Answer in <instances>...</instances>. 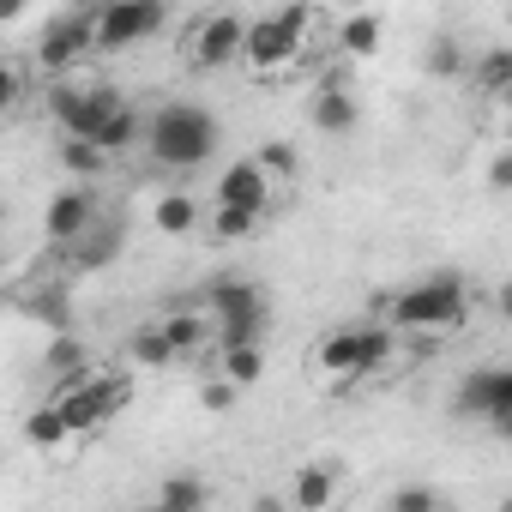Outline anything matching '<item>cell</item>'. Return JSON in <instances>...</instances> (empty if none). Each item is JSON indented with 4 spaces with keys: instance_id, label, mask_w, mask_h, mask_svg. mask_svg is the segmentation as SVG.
I'll use <instances>...</instances> for the list:
<instances>
[{
    "instance_id": "1",
    "label": "cell",
    "mask_w": 512,
    "mask_h": 512,
    "mask_svg": "<svg viewBox=\"0 0 512 512\" xmlns=\"http://www.w3.org/2000/svg\"><path fill=\"white\" fill-rule=\"evenodd\" d=\"M145 139H151V157L163 169H199L217 151V121L199 103H163L145 121Z\"/></svg>"
},
{
    "instance_id": "2",
    "label": "cell",
    "mask_w": 512,
    "mask_h": 512,
    "mask_svg": "<svg viewBox=\"0 0 512 512\" xmlns=\"http://www.w3.org/2000/svg\"><path fill=\"white\" fill-rule=\"evenodd\" d=\"M470 314V296L452 272L428 278V284H410L404 296H392V326L398 332H446Z\"/></svg>"
},
{
    "instance_id": "3",
    "label": "cell",
    "mask_w": 512,
    "mask_h": 512,
    "mask_svg": "<svg viewBox=\"0 0 512 512\" xmlns=\"http://www.w3.org/2000/svg\"><path fill=\"white\" fill-rule=\"evenodd\" d=\"M308 25H314V13L302 7V0H290L284 13L253 19V25H247V37H241L247 67H253V73H278V67H290V61L302 55V43H308Z\"/></svg>"
},
{
    "instance_id": "4",
    "label": "cell",
    "mask_w": 512,
    "mask_h": 512,
    "mask_svg": "<svg viewBox=\"0 0 512 512\" xmlns=\"http://www.w3.org/2000/svg\"><path fill=\"white\" fill-rule=\"evenodd\" d=\"M163 19H169L163 0H109V7L91 19V49L121 55V49H133V43L157 37V31H163Z\"/></svg>"
},
{
    "instance_id": "5",
    "label": "cell",
    "mask_w": 512,
    "mask_h": 512,
    "mask_svg": "<svg viewBox=\"0 0 512 512\" xmlns=\"http://www.w3.org/2000/svg\"><path fill=\"white\" fill-rule=\"evenodd\" d=\"M127 398H133V380H127V374H115V380H91V374H79V380L55 398V410H61L67 434H91V428H103Z\"/></svg>"
},
{
    "instance_id": "6",
    "label": "cell",
    "mask_w": 512,
    "mask_h": 512,
    "mask_svg": "<svg viewBox=\"0 0 512 512\" xmlns=\"http://www.w3.org/2000/svg\"><path fill=\"white\" fill-rule=\"evenodd\" d=\"M392 356V332H368V326H344V332H332L326 344H320V368L326 374H368V368H380Z\"/></svg>"
},
{
    "instance_id": "7",
    "label": "cell",
    "mask_w": 512,
    "mask_h": 512,
    "mask_svg": "<svg viewBox=\"0 0 512 512\" xmlns=\"http://www.w3.org/2000/svg\"><path fill=\"white\" fill-rule=\"evenodd\" d=\"M458 410L482 416L494 434H512V368H476V374H464Z\"/></svg>"
},
{
    "instance_id": "8",
    "label": "cell",
    "mask_w": 512,
    "mask_h": 512,
    "mask_svg": "<svg viewBox=\"0 0 512 512\" xmlns=\"http://www.w3.org/2000/svg\"><path fill=\"white\" fill-rule=\"evenodd\" d=\"M211 308H217V326H223V344H247L266 332V296L241 284V278H223L211 290Z\"/></svg>"
},
{
    "instance_id": "9",
    "label": "cell",
    "mask_w": 512,
    "mask_h": 512,
    "mask_svg": "<svg viewBox=\"0 0 512 512\" xmlns=\"http://www.w3.org/2000/svg\"><path fill=\"white\" fill-rule=\"evenodd\" d=\"M85 55H91V13H79V19L67 13L37 37V67L43 73H73Z\"/></svg>"
},
{
    "instance_id": "10",
    "label": "cell",
    "mask_w": 512,
    "mask_h": 512,
    "mask_svg": "<svg viewBox=\"0 0 512 512\" xmlns=\"http://www.w3.org/2000/svg\"><path fill=\"white\" fill-rule=\"evenodd\" d=\"M241 37H247V19H235V13L199 19V25H193V67H205V73L229 67V61L241 55Z\"/></svg>"
},
{
    "instance_id": "11",
    "label": "cell",
    "mask_w": 512,
    "mask_h": 512,
    "mask_svg": "<svg viewBox=\"0 0 512 512\" xmlns=\"http://www.w3.org/2000/svg\"><path fill=\"white\" fill-rule=\"evenodd\" d=\"M97 223V199L85 193V187H61L55 199H49V211H43V229H49V241H73V235H85Z\"/></svg>"
},
{
    "instance_id": "12",
    "label": "cell",
    "mask_w": 512,
    "mask_h": 512,
    "mask_svg": "<svg viewBox=\"0 0 512 512\" xmlns=\"http://www.w3.org/2000/svg\"><path fill=\"white\" fill-rule=\"evenodd\" d=\"M266 199H272V175L253 163V157H241V163H229L223 175H217V205H247V211H266Z\"/></svg>"
},
{
    "instance_id": "13",
    "label": "cell",
    "mask_w": 512,
    "mask_h": 512,
    "mask_svg": "<svg viewBox=\"0 0 512 512\" xmlns=\"http://www.w3.org/2000/svg\"><path fill=\"white\" fill-rule=\"evenodd\" d=\"M217 374L241 392V386H260V374H266V350H260V338H247V344H223L217 350Z\"/></svg>"
},
{
    "instance_id": "14",
    "label": "cell",
    "mask_w": 512,
    "mask_h": 512,
    "mask_svg": "<svg viewBox=\"0 0 512 512\" xmlns=\"http://www.w3.org/2000/svg\"><path fill=\"white\" fill-rule=\"evenodd\" d=\"M290 500H296L302 512H326V506L338 500V470H332V464H302Z\"/></svg>"
},
{
    "instance_id": "15",
    "label": "cell",
    "mask_w": 512,
    "mask_h": 512,
    "mask_svg": "<svg viewBox=\"0 0 512 512\" xmlns=\"http://www.w3.org/2000/svg\"><path fill=\"white\" fill-rule=\"evenodd\" d=\"M314 127H320V133H350V127H356V97H350L338 79L314 97Z\"/></svg>"
},
{
    "instance_id": "16",
    "label": "cell",
    "mask_w": 512,
    "mask_h": 512,
    "mask_svg": "<svg viewBox=\"0 0 512 512\" xmlns=\"http://www.w3.org/2000/svg\"><path fill=\"white\" fill-rule=\"evenodd\" d=\"M127 362H133V368H169V362H175V344H169L163 320H151V326H139V332L127 338Z\"/></svg>"
},
{
    "instance_id": "17",
    "label": "cell",
    "mask_w": 512,
    "mask_h": 512,
    "mask_svg": "<svg viewBox=\"0 0 512 512\" xmlns=\"http://www.w3.org/2000/svg\"><path fill=\"white\" fill-rule=\"evenodd\" d=\"M338 43H344V55H356V61H368L374 49H380V13H368V7H356L344 25H338Z\"/></svg>"
},
{
    "instance_id": "18",
    "label": "cell",
    "mask_w": 512,
    "mask_h": 512,
    "mask_svg": "<svg viewBox=\"0 0 512 512\" xmlns=\"http://www.w3.org/2000/svg\"><path fill=\"white\" fill-rule=\"evenodd\" d=\"M139 133H145V121H139V109H133V103H121V109H115V115H109V121L97 127V139H91V145L115 157V151H127V145H133Z\"/></svg>"
},
{
    "instance_id": "19",
    "label": "cell",
    "mask_w": 512,
    "mask_h": 512,
    "mask_svg": "<svg viewBox=\"0 0 512 512\" xmlns=\"http://www.w3.org/2000/svg\"><path fill=\"white\" fill-rule=\"evenodd\" d=\"M151 223H157L163 235H187V229L199 223V205H193L187 193H163V199H157V211H151Z\"/></svg>"
},
{
    "instance_id": "20",
    "label": "cell",
    "mask_w": 512,
    "mask_h": 512,
    "mask_svg": "<svg viewBox=\"0 0 512 512\" xmlns=\"http://www.w3.org/2000/svg\"><path fill=\"white\" fill-rule=\"evenodd\" d=\"M25 440H31L37 452H55V446L67 440V422H61V410H55V404L31 410V422H25Z\"/></svg>"
},
{
    "instance_id": "21",
    "label": "cell",
    "mask_w": 512,
    "mask_h": 512,
    "mask_svg": "<svg viewBox=\"0 0 512 512\" xmlns=\"http://www.w3.org/2000/svg\"><path fill=\"white\" fill-rule=\"evenodd\" d=\"M476 85H482L488 97H506V85H512V49H488V55L476 61Z\"/></svg>"
},
{
    "instance_id": "22",
    "label": "cell",
    "mask_w": 512,
    "mask_h": 512,
    "mask_svg": "<svg viewBox=\"0 0 512 512\" xmlns=\"http://www.w3.org/2000/svg\"><path fill=\"white\" fill-rule=\"evenodd\" d=\"M157 500H163L169 512H199V506H205V482H199V476H169V482L157 488Z\"/></svg>"
},
{
    "instance_id": "23",
    "label": "cell",
    "mask_w": 512,
    "mask_h": 512,
    "mask_svg": "<svg viewBox=\"0 0 512 512\" xmlns=\"http://www.w3.org/2000/svg\"><path fill=\"white\" fill-rule=\"evenodd\" d=\"M61 163H67L73 175H97V169L109 163V151H97L91 139H79V133H67V139H61Z\"/></svg>"
},
{
    "instance_id": "24",
    "label": "cell",
    "mask_w": 512,
    "mask_h": 512,
    "mask_svg": "<svg viewBox=\"0 0 512 512\" xmlns=\"http://www.w3.org/2000/svg\"><path fill=\"white\" fill-rule=\"evenodd\" d=\"M217 241H247L253 229H260V211H247V205H217Z\"/></svg>"
},
{
    "instance_id": "25",
    "label": "cell",
    "mask_w": 512,
    "mask_h": 512,
    "mask_svg": "<svg viewBox=\"0 0 512 512\" xmlns=\"http://www.w3.org/2000/svg\"><path fill=\"white\" fill-rule=\"evenodd\" d=\"M428 73H434V79H458V73H464V49H458V37L440 31V37L428 43Z\"/></svg>"
},
{
    "instance_id": "26",
    "label": "cell",
    "mask_w": 512,
    "mask_h": 512,
    "mask_svg": "<svg viewBox=\"0 0 512 512\" xmlns=\"http://www.w3.org/2000/svg\"><path fill=\"white\" fill-rule=\"evenodd\" d=\"M85 362H91V356H85V344H73V338H61V344L49 350V368H55V374L67 380V386H73V380L85 374Z\"/></svg>"
},
{
    "instance_id": "27",
    "label": "cell",
    "mask_w": 512,
    "mask_h": 512,
    "mask_svg": "<svg viewBox=\"0 0 512 512\" xmlns=\"http://www.w3.org/2000/svg\"><path fill=\"white\" fill-rule=\"evenodd\" d=\"M253 163H260L266 175H296V145L272 139V145H260V157H253Z\"/></svg>"
},
{
    "instance_id": "28",
    "label": "cell",
    "mask_w": 512,
    "mask_h": 512,
    "mask_svg": "<svg viewBox=\"0 0 512 512\" xmlns=\"http://www.w3.org/2000/svg\"><path fill=\"white\" fill-rule=\"evenodd\" d=\"M386 506H392V512H434V506H440V494H434V488H398Z\"/></svg>"
},
{
    "instance_id": "29",
    "label": "cell",
    "mask_w": 512,
    "mask_h": 512,
    "mask_svg": "<svg viewBox=\"0 0 512 512\" xmlns=\"http://www.w3.org/2000/svg\"><path fill=\"white\" fill-rule=\"evenodd\" d=\"M163 332H169V344H175V356L199 344V320H187V314H175V320H163Z\"/></svg>"
},
{
    "instance_id": "30",
    "label": "cell",
    "mask_w": 512,
    "mask_h": 512,
    "mask_svg": "<svg viewBox=\"0 0 512 512\" xmlns=\"http://www.w3.org/2000/svg\"><path fill=\"white\" fill-rule=\"evenodd\" d=\"M199 404H205V410H229V404H235V386H229V380L217 374V380H205V392H199Z\"/></svg>"
},
{
    "instance_id": "31",
    "label": "cell",
    "mask_w": 512,
    "mask_h": 512,
    "mask_svg": "<svg viewBox=\"0 0 512 512\" xmlns=\"http://www.w3.org/2000/svg\"><path fill=\"white\" fill-rule=\"evenodd\" d=\"M488 187H494V193H506V187H512V157H506V151H494V157H488Z\"/></svg>"
},
{
    "instance_id": "32",
    "label": "cell",
    "mask_w": 512,
    "mask_h": 512,
    "mask_svg": "<svg viewBox=\"0 0 512 512\" xmlns=\"http://www.w3.org/2000/svg\"><path fill=\"white\" fill-rule=\"evenodd\" d=\"M13 97H19V73H13V67H7V61H0V109H7V103H13Z\"/></svg>"
},
{
    "instance_id": "33",
    "label": "cell",
    "mask_w": 512,
    "mask_h": 512,
    "mask_svg": "<svg viewBox=\"0 0 512 512\" xmlns=\"http://www.w3.org/2000/svg\"><path fill=\"white\" fill-rule=\"evenodd\" d=\"M25 7H31V0H0V25H13V19H19Z\"/></svg>"
},
{
    "instance_id": "34",
    "label": "cell",
    "mask_w": 512,
    "mask_h": 512,
    "mask_svg": "<svg viewBox=\"0 0 512 512\" xmlns=\"http://www.w3.org/2000/svg\"><path fill=\"white\" fill-rule=\"evenodd\" d=\"M0 284H7V260H0Z\"/></svg>"
},
{
    "instance_id": "35",
    "label": "cell",
    "mask_w": 512,
    "mask_h": 512,
    "mask_svg": "<svg viewBox=\"0 0 512 512\" xmlns=\"http://www.w3.org/2000/svg\"><path fill=\"white\" fill-rule=\"evenodd\" d=\"M350 7H368V0H350Z\"/></svg>"
},
{
    "instance_id": "36",
    "label": "cell",
    "mask_w": 512,
    "mask_h": 512,
    "mask_svg": "<svg viewBox=\"0 0 512 512\" xmlns=\"http://www.w3.org/2000/svg\"><path fill=\"white\" fill-rule=\"evenodd\" d=\"M163 7H175V0H163Z\"/></svg>"
}]
</instances>
